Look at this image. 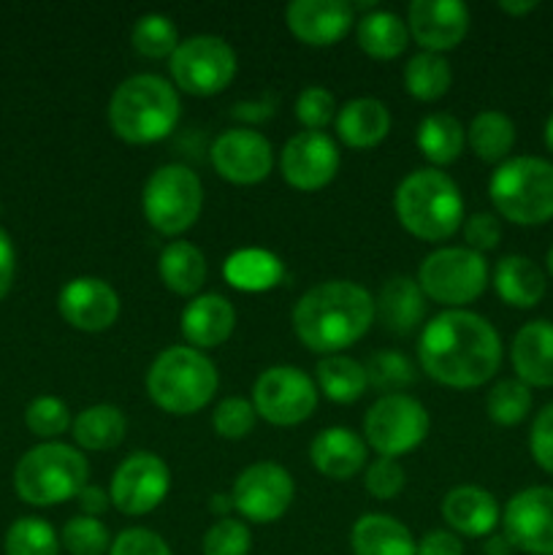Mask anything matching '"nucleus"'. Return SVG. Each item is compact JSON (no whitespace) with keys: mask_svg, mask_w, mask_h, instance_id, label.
<instances>
[{"mask_svg":"<svg viewBox=\"0 0 553 555\" xmlns=\"http://www.w3.org/2000/svg\"><path fill=\"white\" fill-rule=\"evenodd\" d=\"M423 372L439 385L466 390L486 385L502 363V339L483 314L445 309L423 325L417 341Z\"/></svg>","mask_w":553,"mask_h":555,"instance_id":"obj_1","label":"nucleus"},{"mask_svg":"<svg viewBox=\"0 0 553 555\" xmlns=\"http://www.w3.org/2000/svg\"><path fill=\"white\" fill-rule=\"evenodd\" d=\"M374 323V298L350 280L309 287L293 309V331L304 347L320 356H339Z\"/></svg>","mask_w":553,"mask_h":555,"instance_id":"obj_2","label":"nucleus"},{"mask_svg":"<svg viewBox=\"0 0 553 555\" xmlns=\"http://www.w3.org/2000/svg\"><path fill=\"white\" fill-rule=\"evenodd\" d=\"M401 228L421 242H445L464 222V198L448 173L439 168H417L407 173L394 195Z\"/></svg>","mask_w":553,"mask_h":555,"instance_id":"obj_3","label":"nucleus"},{"mask_svg":"<svg viewBox=\"0 0 553 555\" xmlns=\"http://www.w3.org/2000/svg\"><path fill=\"white\" fill-rule=\"evenodd\" d=\"M179 95L163 76L136 74L108 101L112 130L128 144H155L179 122Z\"/></svg>","mask_w":553,"mask_h":555,"instance_id":"obj_4","label":"nucleus"},{"mask_svg":"<svg viewBox=\"0 0 553 555\" xmlns=\"http://www.w3.org/2000/svg\"><path fill=\"white\" fill-rule=\"evenodd\" d=\"M217 369L195 347H168L146 372V393L168 415H193L217 393Z\"/></svg>","mask_w":553,"mask_h":555,"instance_id":"obj_5","label":"nucleus"},{"mask_svg":"<svg viewBox=\"0 0 553 555\" xmlns=\"http://www.w3.org/2000/svg\"><path fill=\"white\" fill-rule=\"evenodd\" d=\"M491 204L515 225H542L553 220V163L545 157H507L488 182Z\"/></svg>","mask_w":553,"mask_h":555,"instance_id":"obj_6","label":"nucleus"},{"mask_svg":"<svg viewBox=\"0 0 553 555\" xmlns=\"http://www.w3.org/2000/svg\"><path fill=\"white\" fill-rule=\"evenodd\" d=\"M90 477V464L76 448L63 442H43L27 450L14 469V488L22 502L33 507H52L79 496Z\"/></svg>","mask_w":553,"mask_h":555,"instance_id":"obj_7","label":"nucleus"},{"mask_svg":"<svg viewBox=\"0 0 553 555\" xmlns=\"http://www.w3.org/2000/svg\"><path fill=\"white\" fill-rule=\"evenodd\" d=\"M204 206V188L193 168L182 163L160 166L144 184L141 209L146 222L163 236H179L195 225Z\"/></svg>","mask_w":553,"mask_h":555,"instance_id":"obj_8","label":"nucleus"},{"mask_svg":"<svg viewBox=\"0 0 553 555\" xmlns=\"http://www.w3.org/2000/svg\"><path fill=\"white\" fill-rule=\"evenodd\" d=\"M417 285L432 301L459 309L483 296L488 285V263L470 247H442L423 258Z\"/></svg>","mask_w":553,"mask_h":555,"instance_id":"obj_9","label":"nucleus"},{"mask_svg":"<svg viewBox=\"0 0 553 555\" xmlns=\"http://www.w3.org/2000/svg\"><path fill=\"white\" fill-rule=\"evenodd\" d=\"M428 412L407 393H385L363 417V437L380 459H399L426 439Z\"/></svg>","mask_w":553,"mask_h":555,"instance_id":"obj_10","label":"nucleus"},{"mask_svg":"<svg viewBox=\"0 0 553 555\" xmlns=\"http://www.w3.org/2000/svg\"><path fill=\"white\" fill-rule=\"evenodd\" d=\"M171 76L190 95H217L236 76V52L220 36H193L171 54Z\"/></svg>","mask_w":553,"mask_h":555,"instance_id":"obj_11","label":"nucleus"},{"mask_svg":"<svg viewBox=\"0 0 553 555\" xmlns=\"http://www.w3.org/2000/svg\"><path fill=\"white\" fill-rule=\"evenodd\" d=\"M253 406L271 426H298L318 406V388L296 366H271L255 379Z\"/></svg>","mask_w":553,"mask_h":555,"instance_id":"obj_12","label":"nucleus"},{"mask_svg":"<svg viewBox=\"0 0 553 555\" xmlns=\"http://www.w3.org/2000/svg\"><path fill=\"white\" fill-rule=\"evenodd\" d=\"M293 496H296V486H293L291 472L271 461L247 466L236 477L231 491L233 509L260 526L280 520L291 507Z\"/></svg>","mask_w":553,"mask_h":555,"instance_id":"obj_13","label":"nucleus"},{"mask_svg":"<svg viewBox=\"0 0 553 555\" xmlns=\"http://www.w3.org/2000/svg\"><path fill=\"white\" fill-rule=\"evenodd\" d=\"M171 491V472L155 453H133L117 466L108 499L123 515H146L160 507Z\"/></svg>","mask_w":553,"mask_h":555,"instance_id":"obj_14","label":"nucleus"},{"mask_svg":"<svg viewBox=\"0 0 553 555\" xmlns=\"http://www.w3.org/2000/svg\"><path fill=\"white\" fill-rule=\"evenodd\" d=\"M502 526L513 551L553 555V488L531 486L515 493L504 507Z\"/></svg>","mask_w":553,"mask_h":555,"instance_id":"obj_15","label":"nucleus"},{"mask_svg":"<svg viewBox=\"0 0 553 555\" xmlns=\"http://www.w3.org/2000/svg\"><path fill=\"white\" fill-rule=\"evenodd\" d=\"M211 166L231 184H258L274 168V150L258 130L231 128L211 144Z\"/></svg>","mask_w":553,"mask_h":555,"instance_id":"obj_16","label":"nucleus"},{"mask_svg":"<svg viewBox=\"0 0 553 555\" xmlns=\"http://www.w3.org/2000/svg\"><path fill=\"white\" fill-rule=\"evenodd\" d=\"M280 168L291 188L312 193V190L325 188L336 177L339 150L323 130H304L282 146Z\"/></svg>","mask_w":553,"mask_h":555,"instance_id":"obj_17","label":"nucleus"},{"mask_svg":"<svg viewBox=\"0 0 553 555\" xmlns=\"http://www.w3.org/2000/svg\"><path fill=\"white\" fill-rule=\"evenodd\" d=\"M57 309L68 325L87 334H101L112 328L119 318V296L106 280L76 276L65 282L57 296Z\"/></svg>","mask_w":553,"mask_h":555,"instance_id":"obj_18","label":"nucleus"},{"mask_svg":"<svg viewBox=\"0 0 553 555\" xmlns=\"http://www.w3.org/2000/svg\"><path fill=\"white\" fill-rule=\"evenodd\" d=\"M407 30L423 52H448L464 41L470 9L461 0H412L407 9Z\"/></svg>","mask_w":553,"mask_h":555,"instance_id":"obj_19","label":"nucleus"},{"mask_svg":"<svg viewBox=\"0 0 553 555\" xmlns=\"http://www.w3.org/2000/svg\"><path fill=\"white\" fill-rule=\"evenodd\" d=\"M293 36L307 47H331L356 22V9L347 0H293L285 9Z\"/></svg>","mask_w":553,"mask_h":555,"instance_id":"obj_20","label":"nucleus"},{"mask_svg":"<svg viewBox=\"0 0 553 555\" xmlns=\"http://www.w3.org/2000/svg\"><path fill=\"white\" fill-rule=\"evenodd\" d=\"M515 377L529 388H553V323L531 320L520 325L510 345Z\"/></svg>","mask_w":553,"mask_h":555,"instance_id":"obj_21","label":"nucleus"},{"mask_svg":"<svg viewBox=\"0 0 553 555\" xmlns=\"http://www.w3.org/2000/svg\"><path fill=\"white\" fill-rule=\"evenodd\" d=\"M236 328V309L220 293H204L193 298L182 312V334L195 350L220 347Z\"/></svg>","mask_w":553,"mask_h":555,"instance_id":"obj_22","label":"nucleus"},{"mask_svg":"<svg viewBox=\"0 0 553 555\" xmlns=\"http://www.w3.org/2000/svg\"><path fill=\"white\" fill-rule=\"evenodd\" d=\"M442 518L461 537H488L502 524L493 493L477 486H459L445 493Z\"/></svg>","mask_w":553,"mask_h":555,"instance_id":"obj_23","label":"nucleus"},{"mask_svg":"<svg viewBox=\"0 0 553 555\" xmlns=\"http://www.w3.org/2000/svg\"><path fill=\"white\" fill-rule=\"evenodd\" d=\"M309 459L329 480H350L366 464V442L350 428H325L309 444Z\"/></svg>","mask_w":553,"mask_h":555,"instance_id":"obj_24","label":"nucleus"},{"mask_svg":"<svg viewBox=\"0 0 553 555\" xmlns=\"http://www.w3.org/2000/svg\"><path fill=\"white\" fill-rule=\"evenodd\" d=\"M423 314H426V296L410 276L388 280L380 287V296L374 298V318L396 336L412 334L423 323Z\"/></svg>","mask_w":553,"mask_h":555,"instance_id":"obj_25","label":"nucleus"},{"mask_svg":"<svg viewBox=\"0 0 553 555\" xmlns=\"http://www.w3.org/2000/svg\"><path fill=\"white\" fill-rule=\"evenodd\" d=\"M336 133L352 150H372L388 135L390 112L377 98H352L336 112Z\"/></svg>","mask_w":553,"mask_h":555,"instance_id":"obj_26","label":"nucleus"},{"mask_svg":"<svg viewBox=\"0 0 553 555\" xmlns=\"http://www.w3.org/2000/svg\"><path fill=\"white\" fill-rule=\"evenodd\" d=\"M493 287L507 307L531 309L545 296V271L526 255H504L493 269Z\"/></svg>","mask_w":553,"mask_h":555,"instance_id":"obj_27","label":"nucleus"},{"mask_svg":"<svg viewBox=\"0 0 553 555\" xmlns=\"http://www.w3.org/2000/svg\"><path fill=\"white\" fill-rule=\"evenodd\" d=\"M356 555H417V542L401 520L390 515L369 513L356 520L350 531Z\"/></svg>","mask_w":553,"mask_h":555,"instance_id":"obj_28","label":"nucleus"},{"mask_svg":"<svg viewBox=\"0 0 553 555\" xmlns=\"http://www.w3.org/2000/svg\"><path fill=\"white\" fill-rule=\"evenodd\" d=\"M70 431H74V442L81 450L101 453V450H112L123 442L125 431H128V421H125L119 406L92 404L76 415V421L70 423Z\"/></svg>","mask_w":553,"mask_h":555,"instance_id":"obj_29","label":"nucleus"},{"mask_svg":"<svg viewBox=\"0 0 553 555\" xmlns=\"http://www.w3.org/2000/svg\"><path fill=\"white\" fill-rule=\"evenodd\" d=\"M222 274H226L228 285L236 287V291L260 293L280 285L282 260L269 249H236L233 255H228Z\"/></svg>","mask_w":553,"mask_h":555,"instance_id":"obj_30","label":"nucleus"},{"mask_svg":"<svg viewBox=\"0 0 553 555\" xmlns=\"http://www.w3.org/2000/svg\"><path fill=\"white\" fill-rule=\"evenodd\" d=\"M358 47L374 60L399 57L410 41L407 22L394 11L374 9L358 20Z\"/></svg>","mask_w":553,"mask_h":555,"instance_id":"obj_31","label":"nucleus"},{"mask_svg":"<svg viewBox=\"0 0 553 555\" xmlns=\"http://www.w3.org/2000/svg\"><path fill=\"white\" fill-rule=\"evenodd\" d=\"M160 280L177 296H195L206 282V258L195 244L171 242L160 253Z\"/></svg>","mask_w":553,"mask_h":555,"instance_id":"obj_32","label":"nucleus"},{"mask_svg":"<svg viewBox=\"0 0 553 555\" xmlns=\"http://www.w3.org/2000/svg\"><path fill=\"white\" fill-rule=\"evenodd\" d=\"M466 146V128L450 114H428L417 125V150L434 166H448L459 160Z\"/></svg>","mask_w":553,"mask_h":555,"instance_id":"obj_33","label":"nucleus"},{"mask_svg":"<svg viewBox=\"0 0 553 555\" xmlns=\"http://www.w3.org/2000/svg\"><path fill=\"white\" fill-rule=\"evenodd\" d=\"M472 152L486 163H504L515 146V122L504 112L483 108L466 128Z\"/></svg>","mask_w":553,"mask_h":555,"instance_id":"obj_34","label":"nucleus"},{"mask_svg":"<svg viewBox=\"0 0 553 555\" xmlns=\"http://www.w3.org/2000/svg\"><path fill=\"white\" fill-rule=\"evenodd\" d=\"M320 390L336 404H352L361 399L369 388L366 369L350 356H323L314 366Z\"/></svg>","mask_w":553,"mask_h":555,"instance_id":"obj_35","label":"nucleus"},{"mask_svg":"<svg viewBox=\"0 0 553 555\" xmlns=\"http://www.w3.org/2000/svg\"><path fill=\"white\" fill-rule=\"evenodd\" d=\"M453 85V70L442 54L417 52L404 65V90L417 101H437Z\"/></svg>","mask_w":553,"mask_h":555,"instance_id":"obj_36","label":"nucleus"},{"mask_svg":"<svg viewBox=\"0 0 553 555\" xmlns=\"http://www.w3.org/2000/svg\"><path fill=\"white\" fill-rule=\"evenodd\" d=\"M486 412L497 426H518L531 412V388L520 383L518 377L499 379L486 399Z\"/></svg>","mask_w":553,"mask_h":555,"instance_id":"obj_37","label":"nucleus"},{"mask_svg":"<svg viewBox=\"0 0 553 555\" xmlns=\"http://www.w3.org/2000/svg\"><path fill=\"white\" fill-rule=\"evenodd\" d=\"M5 555H60V537L43 518H20L9 526Z\"/></svg>","mask_w":553,"mask_h":555,"instance_id":"obj_38","label":"nucleus"},{"mask_svg":"<svg viewBox=\"0 0 553 555\" xmlns=\"http://www.w3.org/2000/svg\"><path fill=\"white\" fill-rule=\"evenodd\" d=\"M130 43H133L136 52L150 60L171 57L173 49L179 47L177 25L163 14H144L136 20Z\"/></svg>","mask_w":553,"mask_h":555,"instance_id":"obj_39","label":"nucleus"},{"mask_svg":"<svg viewBox=\"0 0 553 555\" xmlns=\"http://www.w3.org/2000/svg\"><path fill=\"white\" fill-rule=\"evenodd\" d=\"M60 545L70 555H103L112 547V537L103 520L76 515L60 531Z\"/></svg>","mask_w":553,"mask_h":555,"instance_id":"obj_40","label":"nucleus"},{"mask_svg":"<svg viewBox=\"0 0 553 555\" xmlns=\"http://www.w3.org/2000/svg\"><path fill=\"white\" fill-rule=\"evenodd\" d=\"M363 369H366L369 385L374 390H383V393L385 390H401L415 383V369H412V363L401 352L394 350L374 352Z\"/></svg>","mask_w":553,"mask_h":555,"instance_id":"obj_41","label":"nucleus"},{"mask_svg":"<svg viewBox=\"0 0 553 555\" xmlns=\"http://www.w3.org/2000/svg\"><path fill=\"white\" fill-rule=\"evenodd\" d=\"M25 423L36 437L52 442L54 437H60L70 426V412L65 401H60L57 396H38V399L27 404Z\"/></svg>","mask_w":553,"mask_h":555,"instance_id":"obj_42","label":"nucleus"},{"mask_svg":"<svg viewBox=\"0 0 553 555\" xmlns=\"http://www.w3.org/2000/svg\"><path fill=\"white\" fill-rule=\"evenodd\" d=\"M249 547H253V534L247 524L233 518H220L209 526L201 542L204 555H249Z\"/></svg>","mask_w":553,"mask_h":555,"instance_id":"obj_43","label":"nucleus"},{"mask_svg":"<svg viewBox=\"0 0 553 555\" xmlns=\"http://www.w3.org/2000/svg\"><path fill=\"white\" fill-rule=\"evenodd\" d=\"M255 406L253 401L239 399V396H228L220 404L215 406V415H211V426L220 434L222 439H244L255 426Z\"/></svg>","mask_w":553,"mask_h":555,"instance_id":"obj_44","label":"nucleus"},{"mask_svg":"<svg viewBox=\"0 0 553 555\" xmlns=\"http://www.w3.org/2000/svg\"><path fill=\"white\" fill-rule=\"evenodd\" d=\"M296 119L307 130H323L336 119V98L325 87H307L296 98Z\"/></svg>","mask_w":553,"mask_h":555,"instance_id":"obj_45","label":"nucleus"},{"mask_svg":"<svg viewBox=\"0 0 553 555\" xmlns=\"http://www.w3.org/2000/svg\"><path fill=\"white\" fill-rule=\"evenodd\" d=\"M363 482H366V491L372 493L377 502H390V499H396L404 491V466L396 459H377L366 466Z\"/></svg>","mask_w":553,"mask_h":555,"instance_id":"obj_46","label":"nucleus"},{"mask_svg":"<svg viewBox=\"0 0 553 555\" xmlns=\"http://www.w3.org/2000/svg\"><path fill=\"white\" fill-rule=\"evenodd\" d=\"M108 555H173L168 542L150 529H125L112 540Z\"/></svg>","mask_w":553,"mask_h":555,"instance_id":"obj_47","label":"nucleus"},{"mask_svg":"<svg viewBox=\"0 0 553 555\" xmlns=\"http://www.w3.org/2000/svg\"><path fill=\"white\" fill-rule=\"evenodd\" d=\"M529 450L535 464L542 472L553 475V401L537 412L529 431Z\"/></svg>","mask_w":553,"mask_h":555,"instance_id":"obj_48","label":"nucleus"},{"mask_svg":"<svg viewBox=\"0 0 553 555\" xmlns=\"http://www.w3.org/2000/svg\"><path fill=\"white\" fill-rule=\"evenodd\" d=\"M464 238H466V247L483 255L488 253V249L499 247L502 225H499V220L491 215V211H477V215L466 217L464 220Z\"/></svg>","mask_w":553,"mask_h":555,"instance_id":"obj_49","label":"nucleus"},{"mask_svg":"<svg viewBox=\"0 0 553 555\" xmlns=\"http://www.w3.org/2000/svg\"><path fill=\"white\" fill-rule=\"evenodd\" d=\"M417 555H464V542L453 531L434 529L417 540Z\"/></svg>","mask_w":553,"mask_h":555,"instance_id":"obj_50","label":"nucleus"},{"mask_svg":"<svg viewBox=\"0 0 553 555\" xmlns=\"http://www.w3.org/2000/svg\"><path fill=\"white\" fill-rule=\"evenodd\" d=\"M16 274V249L9 233L0 228V298L11 291Z\"/></svg>","mask_w":553,"mask_h":555,"instance_id":"obj_51","label":"nucleus"},{"mask_svg":"<svg viewBox=\"0 0 553 555\" xmlns=\"http://www.w3.org/2000/svg\"><path fill=\"white\" fill-rule=\"evenodd\" d=\"M76 502H79L81 513H85L87 518H98V515L106 513V507H108V502H112V499H108V493L103 491V488L85 486L79 491V496H76Z\"/></svg>","mask_w":553,"mask_h":555,"instance_id":"obj_52","label":"nucleus"},{"mask_svg":"<svg viewBox=\"0 0 553 555\" xmlns=\"http://www.w3.org/2000/svg\"><path fill=\"white\" fill-rule=\"evenodd\" d=\"M499 9L504 11V14H510V16H524V14H531V11L537 9V3L535 0H502V3H499Z\"/></svg>","mask_w":553,"mask_h":555,"instance_id":"obj_53","label":"nucleus"},{"mask_svg":"<svg viewBox=\"0 0 553 555\" xmlns=\"http://www.w3.org/2000/svg\"><path fill=\"white\" fill-rule=\"evenodd\" d=\"M209 509L215 515H220V518H228V513L233 509V499L231 496H222V493H215V496L209 499Z\"/></svg>","mask_w":553,"mask_h":555,"instance_id":"obj_54","label":"nucleus"},{"mask_svg":"<svg viewBox=\"0 0 553 555\" xmlns=\"http://www.w3.org/2000/svg\"><path fill=\"white\" fill-rule=\"evenodd\" d=\"M510 551H513V545L504 537H491L486 542V555H507Z\"/></svg>","mask_w":553,"mask_h":555,"instance_id":"obj_55","label":"nucleus"},{"mask_svg":"<svg viewBox=\"0 0 553 555\" xmlns=\"http://www.w3.org/2000/svg\"><path fill=\"white\" fill-rule=\"evenodd\" d=\"M542 139H545L548 150L553 152V112H551V117L545 119V133H542Z\"/></svg>","mask_w":553,"mask_h":555,"instance_id":"obj_56","label":"nucleus"},{"mask_svg":"<svg viewBox=\"0 0 553 555\" xmlns=\"http://www.w3.org/2000/svg\"><path fill=\"white\" fill-rule=\"evenodd\" d=\"M548 274L553 276V247L548 249Z\"/></svg>","mask_w":553,"mask_h":555,"instance_id":"obj_57","label":"nucleus"}]
</instances>
